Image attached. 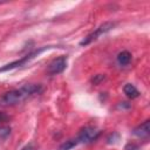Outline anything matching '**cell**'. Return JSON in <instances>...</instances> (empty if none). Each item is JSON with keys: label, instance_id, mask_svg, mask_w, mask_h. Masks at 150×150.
Listing matches in <instances>:
<instances>
[{"label": "cell", "instance_id": "obj_2", "mask_svg": "<svg viewBox=\"0 0 150 150\" xmlns=\"http://www.w3.org/2000/svg\"><path fill=\"white\" fill-rule=\"evenodd\" d=\"M114 27H115V22H111V21H107V22L102 23V25L98 26L94 32H91L90 34H88V35L80 42V45H81V46H87V45H89V43L96 41L100 36H102L103 34L108 33V32L111 30Z\"/></svg>", "mask_w": 150, "mask_h": 150}, {"label": "cell", "instance_id": "obj_15", "mask_svg": "<svg viewBox=\"0 0 150 150\" xmlns=\"http://www.w3.org/2000/svg\"><path fill=\"white\" fill-rule=\"evenodd\" d=\"M0 4H1V2H0Z\"/></svg>", "mask_w": 150, "mask_h": 150}, {"label": "cell", "instance_id": "obj_14", "mask_svg": "<svg viewBox=\"0 0 150 150\" xmlns=\"http://www.w3.org/2000/svg\"><path fill=\"white\" fill-rule=\"evenodd\" d=\"M7 120H8V116H7V115H5L4 112H0V123L6 122Z\"/></svg>", "mask_w": 150, "mask_h": 150}, {"label": "cell", "instance_id": "obj_8", "mask_svg": "<svg viewBox=\"0 0 150 150\" xmlns=\"http://www.w3.org/2000/svg\"><path fill=\"white\" fill-rule=\"evenodd\" d=\"M131 61V54L128 50H123L117 55V62L120 66H128Z\"/></svg>", "mask_w": 150, "mask_h": 150}, {"label": "cell", "instance_id": "obj_5", "mask_svg": "<svg viewBox=\"0 0 150 150\" xmlns=\"http://www.w3.org/2000/svg\"><path fill=\"white\" fill-rule=\"evenodd\" d=\"M66 67H67V56L61 55V56L54 59L49 63L47 71L49 75H57V74H61L66 69Z\"/></svg>", "mask_w": 150, "mask_h": 150}, {"label": "cell", "instance_id": "obj_9", "mask_svg": "<svg viewBox=\"0 0 150 150\" xmlns=\"http://www.w3.org/2000/svg\"><path fill=\"white\" fill-rule=\"evenodd\" d=\"M77 144H79V143H77L76 138L68 139V141H66V142L60 146V149H59V150H70V149H73L74 146H76Z\"/></svg>", "mask_w": 150, "mask_h": 150}, {"label": "cell", "instance_id": "obj_1", "mask_svg": "<svg viewBox=\"0 0 150 150\" xmlns=\"http://www.w3.org/2000/svg\"><path fill=\"white\" fill-rule=\"evenodd\" d=\"M41 91H42V87L40 84H33V83L25 84L18 89H14L4 94L0 97V105H4V107L15 105L36 94H40Z\"/></svg>", "mask_w": 150, "mask_h": 150}, {"label": "cell", "instance_id": "obj_13", "mask_svg": "<svg viewBox=\"0 0 150 150\" xmlns=\"http://www.w3.org/2000/svg\"><path fill=\"white\" fill-rule=\"evenodd\" d=\"M125 150H138V146L136 144H128L125 146Z\"/></svg>", "mask_w": 150, "mask_h": 150}, {"label": "cell", "instance_id": "obj_10", "mask_svg": "<svg viewBox=\"0 0 150 150\" xmlns=\"http://www.w3.org/2000/svg\"><path fill=\"white\" fill-rule=\"evenodd\" d=\"M11 134V128L7 125H1L0 127V138H6Z\"/></svg>", "mask_w": 150, "mask_h": 150}, {"label": "cell", "instance_id": "obj_3", "mask_svg": "<svg viewBox=\"0 0 150 150\" xmlns=\"http://www.w3.org/2000/svg\"><path fill=\"white\" fill-rule=\"evenodd\" d=\"M101 131L96 128V127H91V125H88V127H84L83 129H81V131L79 132L77 137H76V141L77 143H82V144H88V143H91L94 141H96L100 136Z\"/></svg>", "mask_w": 150, "mask_h": 150}, {"label": "cell", "instance_id": "obj_7", "mask_svg": "<svg viewBox=\"0 0 150 150\" xmlns=\"http://www.w3.org/2000/svg\"><path fill=\"white\" fill-rule=\"evenodd\" d=\"M123 91H124V94H125L129 98H136V97L139 96L138 89H137L134 84H131V83H127V84L123 87Z\"/></svg>", "mask_w": 150, "mask_h": 150}, {"label": "cell", "instance_id": "obj_11", "mask_svg": "<svg viewBox=\"0 0 150 150\" xmlns=\"http://www.w3.org/2000/svg\"><path fill=\"white\" fill-rule=\"evenodd\" d=\"M104 80V75H96L95 76V79H93V82H94V84H97V83H100L101 81H103Z\"/></svg>", "mask_w": 150, "mask_h": 150}, {"label": "cell", "instance_id": "obj_4", "mask_svg": "<svg viewBox=\"0 0 150 150\" xmlns=\"http://www.w3.org/2000/svg\"><path fill=\"white\" fill-rule=\"evenodd\" d=\"M47 48H48V47H47ZM47 48H46V47H43V48H39V49H36V50H34V52L27 54L26 56H23V57L20 59V60H16V61H13V62H11V63L5 64L4 67L0 68V73H2V71H7V70H11V69H14V68L25 66L27 62H29L32 59H34L35 56H38L40 53H42V52H43L45 49H47Z\"/></svg>", "mask_w": 150, "mask_h": 150}, {"label": "cell", "instance_id": "obj_12", "mask_svg": "<svg viewBox=\"0 0 150 150\" xmlns=\"http://www.w3.org/2000/svg\"><path fill=\"white\" fill-rule=\"evenodd\" d=\"M21 150H36V148H35V145H34L33 143H28V144L25 145Z\"/></svg>", "mask_w": 150, "mask_h": 150}, {"label": "cell", "instance_id": "obj_6", "mask_svg": "<svg viewBox=\"0 0 150 150\" xmlns=\"http://www.w3.org/2000/svg\"><path fill=\"white\" fill-rule=\"evenodd\" d=\"M132 134L135 136H137L138 138H148L150 135V122L148 120L144 121L142 124H139L138 127H136L134 129Z\"/></svg>", "mask_w": 150, "mask_h": 150}]
</instances>
